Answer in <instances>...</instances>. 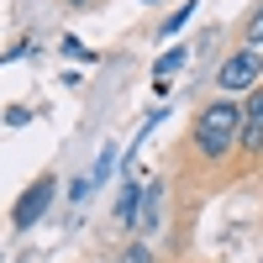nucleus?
I'll return each mask as SVG.
<instances>
[{"instance_id": "f257e3e1", "label": "nucleus", "mask_w": 263, "mask_h": 263, "mask_svg": "<svg viewBox=\"0 0 263 263\" xmlns=\"http://www.w3.org/2000/svg\"><path fill=\"white\" fill-rule=\"evenodd\" d=\"M237 132H242V105L216 100V105L200 111V121H195V147H200L205 158H221V153L237 147Z\"/></svg>"}, {"instance_id": "f03ea898", "label": "nucleus", "mask_w": 263, "mask_h": 263, "mask_svg": "<svg viewBox=\"0 0 263 263\" xmlns=\"http://www.w3.org/2000/svg\"><path fill=\"white\" fill-rule=\"evenodd\" d=\"M53 184H58L53 174H42L37 184L21 190V200H16V211H11V227H16V232H27V227H37L42 216H48V205H53Z\"/></svg>"}, {"instance_id": "7ed1b4c3", "label": "nucleus", "mask_w": 263, "mask_h": 263, "mask_svg": "<svg viewBox=\"0 0 263 263\" xmlns=\"http://www.w3.org/2000/svg\"><path fill=\"white\" fill-rule=\"evenodd\" d=\"M258 74H263V58H258L253 48H237V53L221 63V74H216V79H221V90H253Z\"/></svg>"}, {"instance_id": "20e7f679", "label": "nucleus", "mask_w": 263, "mask_h": 263, "mask_svg": "<svg viewBox=\"0 0 263 263\" xmlns=\"http://www.w3.org/2000/svg\"><path fill=\"white\" fill-rule=\"evenodd\" d=\"M237 142H242L248 153L263 147V84L248 90V111H242V132H237Z\"/></svg>"}, {"instance_id": "39448f33", "label": "nucleus", "mask_w": 263, "mask_h": 263, "mask_svg": "<svg viewBox=\"0 0 263 263\" xmlns=\"http://www.w3.org/2000/svg\"><path fill=\"white\" fill-rule=\"evenodd\" d=\"M158 211H163V190H158V179H142V205H137V232H153V227H158Z\"/></svg>"}, {"instance_id": "423d86ee", "label": "nucleus", "mask_w": 263, "mask_h": 263, "mask_svg": "<svg viewBox=\"0 0 263 263\" xmlns=\"http://www.w3.org/2000/svg\"><path fill=\"white\" fill-rule=\"evenodd\" d=\"M137 205H142V179H126L121 184V200H116V221L137 232Z\"/></svg>"}, {"instance_id": "0eeeda50", "label": "nucleus", "mask_w": 263, "mask_h": 263, "mask_svg": "<svg viewBox=\"0 0 263 263\" xmlns=\"http://www.w3.org/2000/svg\"><path fill=\"white\" fill-rule=\"evenodd\" d=\"M184 58H190L184 48H168V53L158 58V74H153V79H158V84H168V74H174V69H184Z\"/></svg>"}, {"instance_id": "6e6552de", "label": "nucleus", "mask_w": 263, "mask_h": 263, "mask_svg": "<svg viewBox=\"0 0 263 263\" xmlns=\"http://www.w3.org/2000/svg\"><path fill=\"white\" fill-rule=\"evenodd\" d=\"M63 53H69V58H79V63H90V58H95V53H90V48H84V42H79V37H63Z\"/></svg>"}, {"instance_id": "1a4fd4ad", "label": "nucleus", "mask_w": 263, "mask_h": 263, "mask_svg": "<svg viewBox=\"0 0 263 263\" xmlns=\"http://www.w3.org/2000/svg\"><path fill=\"white\" fill-rule=\"evenodd\" d=\"M190 16H195V6H179V11H174V16L163 21V32L174 37V32H179V27H184V21H190Z\"/></svg>"}, {"instance_id": "9d476101", "label": "nucleus", "mask_w": 263, "mask_h": 263, "mask_svg": "<svg viewBox=\"0 0 263 263\" xmlns=\"http://www.w3.org/2000/svg\"><path fill=\"white\" fill-rule=\"evenodd\" d=\"M121 263H153V253H147V248H142V242H132V248H126V253H121Z\"/></svg>"}, {"instance_id": "9b49d317", "label": "nucleus", "mask_w": 263, "mask_h": 263, "mask_svg": "<svg viewBox=\"0 0 263 263\" xmlns=\"http://www.w3.org/2000/svg\"><path fill=\"white\" fill-rule=\"evenodd\" d=\"M253 42H263V6H258V16H253V27H248V48Z\"/></svg>"}, {"instance_id": "f8f14e48", "label": "nucleus", "mask_w": 263, "mask_h": 263, "mask_svg": "<svg viewBox=\"0 0 263 263\" xmlns=\"http://www.w3.org/2000/svg\"><path fill=\"white\" fill-rule=\"evenodd\" d=\"M69 6H90V0H69Z\"/></svg>"}]
</instances>
